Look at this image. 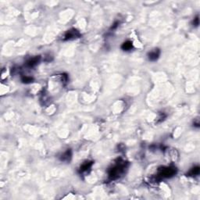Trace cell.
<instances>
[{
    "mask_svg": "<svg viewBox=\"0 0 200 200\" xmlns=\"http://www.w3.org/2000/svg\"><path fill=\"white\" fill-rule=\"evenodd\" d=\"M200 172V168L199 166L194 167L193 168H191L190 171L187 174V176H190V177H195L199 174Z\"/></svg>",
    "mask_w": 200,
    "mask_h": 200,
    "instance_id": "ba28073f",
    "label": "cell"
},
{
    "mask_svg": "<svg viewBox=\"0 0 200 200\" xmlns=\"http://www.w3.org/2000/svg\"><path fill=\"white\" fill-rule=\"evenodd\" d=\"M160 55V51L159 49H156L154 50H152L150 52H149L148 56H149V60L151 61H156L157 60Z\"/></svg>",
    "mask_w": 200,
    "mask_h": 200,
    "instance_id": "277c9868",
    "label": "cell"
},
{
    "mask_svg": "<svg viewBox=\"0 0 200 200\" xmlns=\"http://www.w3.org/2000/svg\"><path fill=\"white\" fill-rule=\"evenodd\" d=\"M118 25H119V22H117V21L115 22V24L113 25L112 27H111V29H113V30H114V29H116V28L117 27V26H118Z\"/></svg>",
    "mask_w": 200,
    "mask_h": 200,
    "instance_id": "7c38bea8",
    "label": "cell"
},
{
    "mask_svg": "<svg viewBox=\"0 0 200 200\" xmlns=\"http://www.w3.org/2000/svg\"><path fill=\"white\" fill-rule=\"evenodd\" d=\"M126 168V163L125 161L121 160L116 164L114 167L110 168L109 170V177L110 180H116L118 179L121 174L125 172Z\"/></svg>",
    "mask_w": 200,
    "mask_h": 200,
    "instance_id": "6da1fadb",
    "label": "cell"
},
{
    "mask_svg": "<svg viewBox=\"0 0 200 200\" xmlns=\"http://www.w3.org/2000/svg\"><path fill=\"white\" fill-rule=\"evenodd\" d=\"M199 25V16H197L193 20V25L195 27H198Z\"/></svg>",
    "mask_w": 200,
    "mask_h": 200,
    "instance_id": "8fae6325",
    "label": "cell"
},
{
    "mask_svg": "<svg viewBox=\"0 0 200 200\" xmlns=\"http://www.w3.org/2000/svg\"><path fill=\"white\" fill-rule=\"evenodd\" d=\"M40 56H35V57H33L30 59L27 62V66L29 67H33L34 66H36L37 64H38V62L40 61Z\"/></svg>",
    "mask_w": 200,
    "mask_h": 200,
    "instance_id": "8992f818",
    "label": "cell"
},
{
    "mask_svg": "<svg viewBox=\"0 0 200 200\" xmlns=\"http://www.w3.org/2000/svg\"><path fill=\"white\" fill-rule=\"evenodd\" d=\"M71 156H72V154H71V150H70V149H67V151L65 152L64 154L60 156V160L64 161V162H68V161L70 160Z\"/></svg>",
    "mask_w": 200,
    "mask_h": 200,
    "instance_id": "52a82bcc",
    "label": "cell"
},
{
    "mask_svg": "<svg viewBox=\"0 0 200 200\" xmlns=\"http://www.w3.org/2000/svg\"><path fill=\"white\" fill-rule=\"evenodd\" d=\"M80 35L81 34L78 32V30L73 28V29H70V30L67 31V33L65 34V36H64V40L67 41V40L77 38L78 37H80Z\"/></svg>",
    "mask_w": 200,
    "mask_h": 200,
    "instance_id": "3957f363",
    "label": "cell"
},
{
    "mask_svg": "<svg viewBox=\"0 0 200 200\" xmlns=\"http://www.w3.org/2000/svg\"><path fill=\"white\" fill-rule=\"evenodd\" d=\"M177 173V169L174 167H163L159 170V173L156 174L155 181H160L162 178H169L175 175Z\"/></svg>",
    "mask_w": 200,
    "mask_h": 200,
    "instance_id": "7a4b0ae2",
    "label": "cell"
},
{
    "mask_svg": "<svg viewBox=\"0 0 200 200\" xmlns=\"http://www.w3.org/2000/svg\"><path fill=\"white\" fill-rule=\"evenodd\" d=\"M22 81L24 82V83H26V84H27V83H30V82H32L34 81L33 77H28V76H25V77H22Z\"/></svg>",
    "mask_w": 200,
    "mask_h": 200,
    "instance_id": "30bf717a",
    "label": "cell"
},
{
    "mask_svg": "<svg viewBox=\"0 0 200 200\" xmlns=\"http://www.w3.org/2000/svg\"><path fill=\"white\" fill-rule=\"evenodd\" d=\"M93 165V162L92 161H88V162H85L84 164H82L81 167H80V170H79V172L80 173H84V172H86L88 171V170L91 169V166Z\"/></svg>",
    "mask_w": 200,
    "mask_h": 200,
    "instance_id": "5b68a950",
    "label": "cell"
},
{
    "mask_svg": "<svg viewBox=\"0 0 200 200\" xmlns=\"http://www.w3.org/2000/svg\"><path fill=\"white\" fill-rule=\"evenodd\" d=\"M133 48V44L130 41H127L122 44L121 46V49L124 50V51H129V50H131V49Z\"/></svg>",
    "mask_w": 200,
    "mask_h": 200,
    "instance_id": "9c48e42d",
    "label": "cell"
}]
</instances>
